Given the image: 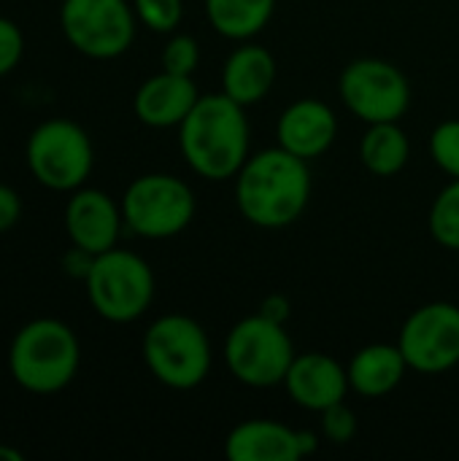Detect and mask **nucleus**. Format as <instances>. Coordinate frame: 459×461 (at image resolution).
Segmentation results:
<instances>
[{
	"mask_svg": "<svg viewBox=\"0 0 459 461\" xmlns=\"http://www.w3.org/2000/svg\"><path fill=\"white\" fill-rule=\"evenodd\" d=\"M197 65H200V43L187 32L170 35L162 49V70L176 76H192Z\"/></svg>",
	"mask_w": 459,
	"mask_h": 461,
	"instance_id": "obj_24",
	"label": "nucleus"
},
{
	"mask_svg": "<svg viewBox=\"0 0 459 461\" xmlns=\"http://www.w3.org/2000/svg\"><path fill=\"white\" fill-rule=\"evenodd\" d=\"M311 200L308 162L281 146L252 154L235 176V205L260 230L295 224Z\"/></svg>",
	"mask_w": 459,
	"mask_h": 461,
	"instance_id": "obj_1",
	"label": "nucleus"
},
{
	"mask_svg": "<svg viewBox=\"0 0 459 461\" xmlns=\"http://www.w3.org/2000/svg\"><path fill=\"white\" fill-rule=\"evenodd\" d=\"M24 54V35L16 22L0 16V78L8 76Z\"/></svg>",
	"mask_w": 459,
	"mask_h": 461,
	"instance_id": "obj_26",
	"label": "nucleus"
},
{
	"mask_svg": "<svg viewBox=\"0 0 459 461\" xmlns=\"http://www.w3.org/2000/svg\"><path fill=\"white\" fill-rule=\"evenodd\" d=\"M276 81V59L273 54L260 46L241 41V46L225 59L222 68V92L235 103L254 105L260 103Z\"/></svg>",
	"mask_w": 459,
	"mask_h": 461,
	"instance_id": "obj_17",
	"label": "nucleus"
},
{
	"mask_svg": "<svg viewBox=\"0 0 459 461\" xmlns=\"http://www.w3.org/2000/svg\"><path fill=\"white\" fill-rule=\"evenodd\" d=\"M409 370L411 367L398 343H371L360 348L346 367L352 392L365 400H381L392 394L403 384Z\"/></svg>",
	"mask_w": 459,
	"mask_h": 461,
	"instance_id": "obj_18",
	"label": "nucleus"
},
{
	"mask_svg": "<svg viewBox=\"0 0 459 461\" xmlns=\"http://www.w3.org/2000/svg\"><path fill=\"white\" fill-rule=\"evenodd\" d=\"M430 235L446 251H459V178L438 192L430 205Z\"/></svg>",
	"mask_w": 459,
	"mask_h": 461,
	"instance_id": "obj_21",
	"label": "nucleus"
},
{
	"mask_svg": "<svg viewBox=\"0 0 459 461\" xmlns=\"http://www.w3.org/2000/svg\"><path fill=\"white\" fill-rule=\"evenodd\" d=\"M84 284L92 311L111 324L138 321L151 308L157 289L149 262L127 249L97 254Z\"/></svg>",
	"mask_w": 459,
	"mask_h": 461,
	"instance_id": "obj_5",
	"label": "nucleus"
},
{
	"mask_svg": "<svg viewBox=\"0 0 459 461\" xmlns=\"http://www.w3.org/2000/svg\"><path fill=\"white\" fill-rule=\"evenodd\" d=\"M411 157V140L398 122L368 124L360 140V162L368 173L379 178L398 176Z\"/></svg>",
	"mask_w": 459,
	"mask_h": 461,
	"instance_id": "obj_19",
	"label": "nucleus"
},
{
	"mask_svg": "<svg viewBox=\"0 0 459 461\" xmlns=\"http://www.w3.org/2000/svg\"><path fill=\"white\" fill-rule=\"evenodd\" d=\"M135 16L151 32H176L184 16V0H133Z\"/></svg>",
	"mask_w": 459,
	"mask_h": 461,
	"instance_id": "obj_22",
	"label": "nucleus"
},
{
	"mask_svg": "<svg viewBox=\"0 0 459 461\" xmlns=\"http://www.w3.org/2000/svg\"><path fill=\"white\" fill-rule=\"evenodd\" d=\"M122 227V205L111 194L89 186L70 192V200L65 205V230L73 246L97 257L116 249Z\"/></svg>",
	"mask_w": 459,
	"mask_h": 461,
	"instance_id": "obj_13",
	"label": "nucleus"
},
{
	"mask_svg": "<svg viewBox=\"0 0 459 461\" xmlns=\"http://www.w3.org/2000/svg\"><path fill=\"white\" fill-rule=\"evenodd\" d=\"M319 427L325 440H330L333 446H346L357 435V416L352 408H346V402H338L319 413Z\"/></svg>",
	"mask_w": 459,
	"mask_h": 461,
	"instance_id": "obj_25",
	"label": "nucleus"
},
{
	"mask_svg": "<svg viewBox=\"0 0 459 461\" xmlns=\"http://www.w3.org/2000/svg\"><path fill=\"white\" fill-rule=\"evenodd\" d=\"M319 438L308 429H292L273 419H249L230 429L225 456L230 461H298L317 454Z\"/></svg>",
	"mask_w": 459,
	"mask_h": 461,
	"instance_id": "obj_12",
	"label": "nucleus"
},
{
	"mask_svg": "<svg viewBox=\"0 0 459 461\" xmlns=\"http://www.w3.org/2000/svg\"><path fill=\"white\" fill-rule=\"evenodd\" d=\"M257 313H262V316L271 319V321L284 324V321L289 319V300H287L284 294H268V297L260 303V311H257Z\"/></svg>",
	"mask_w": 459,
	"mask_h": 461,
	"instance_id": "obj_29",
	"label": "nucleus"
},
{
	"mask_svg": "<svg viewBox=\"0 0 459 461\" xmlns=\"http://www.w3.org/2000/svg\"><path fill=\"white\" fill-rule=\"evenodd\" d=\"M276 11V0H206L211 27L230 41H252L260 35Z\"/></svg>",
	"mask_w": 459,
	"mask_h": 461,
	"instance_id": "obj_20",
	"label": "nucleus"
},
{
	"mask_svg": "<svg viewBox=\"0 0 459 461\" xmlns=\"http://www.w3.org/2000/svg\"><path fill=\"white\" fill-rule=\"evenodd\" d=\"M430 157L452 178H459V119H446L430 132Z\"/></svg>",
	"mask_w": 459,
	"mask_h": 461,
	"instance_id": "obj_23",
	"label": "nucleus"
},
{
	"mask_svg": "<svg viewBox=\"0 0 459 461\" xmlns=\"http://www.w3.org/2000/svg\"><path fill=\"white\" fill-rule=\"evenodd\" d=\"M135 8L127 0H62L60 27L89 59H116L135 41Z\"/></svg>",
	"mask_w": 459,
	"mask_h": 461,
	"instance_id": "obj_9",
	"label": "nucleus"
},
{
	"mask_svg": "<svg viewBox=\"0 0 459 461\" xmlns=\"http://www.w3.org/2000/svg\"><path fill=\"white\" fill-rule=\"evenodd\" d=\"M179 149L189 170L200 178H235L249 159V122L243 105L225 92L200 95L179 124Z\"/></svg>",
	"mask_w": 459,
	"mask_h": 461,
	"instance_id": "obj_2",
	"label": "nucleus"
},
{
	"mask_svg": "<svg viewBox=\"0 0 459 461\" xmlns=\"http://www.w3.org/2000/svg\"><path fill=\"white\" fill-rule=\"evenodd\" d=\"M124 227L149 240H165L181 235L195 213L197 200L187 181L170 173H146L130 181L122 194Z\"/></svg>",
	"mask_w": 459,
	"mask_h": 461,
	"instance_id": "obj_6",
	"label": "nucleus"
},
{
	"mask_svg": "<svg viewBox=\"0 0 459 461\" xmlns=\"http://www.w3.org/2000/svg\"><path fill=\"white\" fill-rule=\"evenodd\" d=\"M295 346L284 324L262 313L241 319L225 340V365L230 375L249 389H273L284 384Z\"/></svg>",
	"mask_w": 459,
	"mask_h": 461,
	"instance_id": "obj_7",
	"label": "nucleus"
},
{
	"mask_svg": "<svg viewBox=\"0 0 459 461\" xmlns=\"http://www.w3.org/2000/svg\"><path fill=\"white\" fill-rule=\"evenodd\" d=\"M143 362L154 381L173 392L197 389L211 373V340L200 321L184 313H165L149 324L141 343Z\"/></svg>",
	"mask_w": 459,
	"mask_h": 461,
	"instance_id": "obj_4",
	"label": "nucleus"
},
{
	"mask_svg": "<svg viewBox=\"0 0 459 461\" xmlns=\"http://www.w3.org/2000/svg\"><path fill=\"white\" fill-rule=\"evenodd\" d=\"M197 97L200 92L192 76H176L162 70L149 76L138 86L133 97V111L141 124L154 130H168V127H179L187 119Z\"/></svg>",
	"mask_w": 459,
	"mask_h": 461,
	"instance_id": "obj_16",
	"label": "nucleus"
},
{
	"mask_svg": "<svg viewBox=\"0 0 459 461\" xmlns=\"http://www.w3.org/2000/svg\"><path fill=\"white\" fill-rule=\"evenodd\" d=\"M338 138V119L333 108L317 97L289 103L276 122V140L300 159H317L333 149Z\"/></svg>",
	"mask_w": 459,
	"mask_h": 461,
	"instance_id": "obj_15",
	"label": "nucleus"
},
{
	"mask_svg": "<svg viewBox=\"0 0 459 461\" xmlns=\"http://www.w3.org/2000/svg\"><path fill=\"white\" fill-rule=\"evenodd\" d=\"M284 389L298 408L311 413H322L338 402H346V394L352 392L346 367L322 351L295 354L284 378Z\"/></svg>",
	"mask_w": 459,
	"mask_h": 461,
	"instance_id": "obj_14",
	"label": "nucleus"
},
{
	"mask_svg": "<svg viewBox=\"0 0 459 461\" xmlns=\"http://www.w3.org/2000/svg\"><path fill=\"white\" fill-rule=\"evenodd\" d=\"M81 346L60 319L27 321L8 346V373L30 394H57L76 378Z\"/></svg>",
	"mask_w": 459,
	"mask_h": 461,
	"instance_id": "obj_3",
	"label": "nucleus"
},
{
	"mask_svg": "<svg viewBox=\"0 0 459 461\" xmlns=\"http://www.w3.org/2000/svg\"><path fill=\"white\" fill-rule=\"evenodd\" d=\"M32 178L51 192H76L95 167V149L87 130L70 119L41 122L24 146Z\"/></svg>",
	"mask_w": 459,
	"mask_h": 461,
	"instance_id": "obj_8",
	"label": "nucleus"
},
{
	"mask_svg": "<svg viewBox=\"0 0 459 461\" xmlns=\"http://www.w3.org/2000/svg\"><path fill=\"white\" fill-rule=\"evenodd\" d=\"M398 346L414 373L441 375L459 365V305L427 303L400 327Z\"/></svg>",
	"mask_w": 459,
	"mask_h": 461,
	"instance_id": "obj_11",
	"label": "nucleus"
},
{
	"mask_svg": "<svg viewBox=\"0 0 459 461\" xmlns=\"http://www.w3.org/2000/svg\"><path fill=\"white\" fill-rule=\"evenodd\" d=\"M19 216H22L19 194L8 184H0V235L14 230L19 224Z\"/></svg>",
	"mask_w": 459,
	"mask_h": 461,
	"instance_id": "obj_27",
	"label": "nucleus"
},
{
	"mask_svg": "<svg viewBox=\"0 0 459 461\" xmlns=\"http://www.w3.org/2000/svg\"><path fill=\"white\" fill-rule=\"evenodd\" d=\"M92 262H95V254H89V251H84V249H78V246H73L68 254H65V259H62V267H65V273L68 276H73V278H87L89 276V270H92Z\"/></svg>",
	"mask_w": 459,
	"mask_h": 461,
	"instance_id": "obj_28",
	"label": "nucleus"
},
{
	"mask_svg": "<svg viewBox=\"0 0 459 461\" xmlns=\"http://www.w3.org/2000/svg\"><path fill=\"white\" fill-rule=\"evenodd\" d=\"M338 95L344 105L365 124L400 122L411 105V84L406 73L376 57H360L341 70Z\"/></svg>",
	"mask_w": 459,
	"mask_h": 461,
	"instance_id": "obj_10",
	"label": "nucleus"
}]
</instances>
